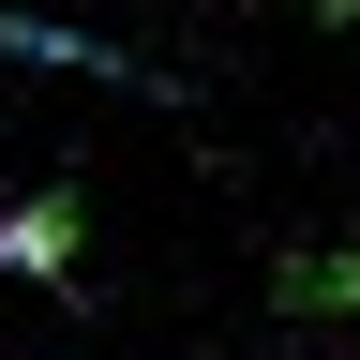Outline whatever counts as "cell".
Masks as SVG:
<instances>
[{
  "instance_id": "1",
  "label": "cell",
  "mask_w": 360,
  "mask_h": 360,
  "mask_svg": "<svg viewBox=\"0 0 360 360\" xmlns=\"http://www.w3.org/2000/svg\"><path fill=\"white\" fill-rule=\"evenodd\" d=\"M75 240H90L75 180H45V195H15V210H0V285H60V270H75Z\"/></svg>"
},
{
  "instance_id": "2",
  "label": "cell",
  "mask_w": 360,
  "mask_h": 360,
  "mask_svg": "<svg viewBox=\"0 0 360 360\" xmlns=\"http://www.w3.org/2000/svg\"><path fill=\"white\" fill-rule=\"evenodd\" d=\"M0 45H15V60H60V75H120V45H90L60 15H0Z\"/></svg>"
},
{
  "instance_id": "3",
  "label": "cell",
  "mask_w": 360,
  "mask_h": 360,
  "mask_svg": "<svg viewBox=\"0 0 360 360\" xmlns=\"http://www.w3.org/2000/svg\"><path fill=\"white\" fill-rule=\"evenodd\" d=\"M285 315H360V255H285Z\"/></svg>"
},
{
  "instance_id": "4",
  "label": "cell",
  "mask_w": 360,
  "mask_h": 360,
  "mask_svg": "<svg viewBox=\"0 0 360 360\" xmlns=\"http://www.w3.org/2000/svg\"><path fill=\"white\" fill-rule=\"evenodd\" d=\"M300 15H330V30H345V15H360V0H300Z\"/></svg>"
}]
</instances>
